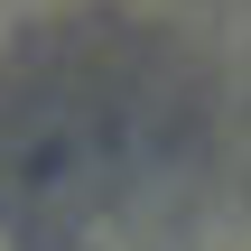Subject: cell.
I'll list each match as a JSON object with an SVG mask.
<instances>
[{"instance_id":"cell-1","label":"cell","mask_w":251,"mask_h":251,"mask_svg":"<svg viewBox=\"0 0 251 251\" xmlns=\"http://www.w3.org/2000/svg\"><path fill=\"white\" fill-rule=\"evenodd\" d=\"M196 140V75L130 19H47L0 47V233L65 242L130 214Z\"/></svg>"}]
</instances>
